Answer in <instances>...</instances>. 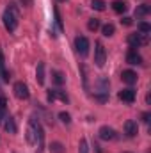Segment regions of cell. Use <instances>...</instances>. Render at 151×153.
<instances>
[{
    "instance_id": "7",
    "label": "cell",
    "mask_w": 151,
    "mask_h": 153,
    "mask_svg": "<svg viewBox=\"0 0 151 153\" xmlns=\"http://www.w3.org/2000/svg\"><path fill=\"white\" fill-rule=\"evenodd\" d=\"M124 134H126L128 137H135V135L139 134L137 121H133V119H128V121H124Z\"/></svg>"
},
{
    "instance_id": "12",
    "label": "cell",
    "mask_w": 151,
    "mask_h": 153,
    "mask_svg": "<svg viewBox=\"0 0 151 153\" xmlns=\"http://www.w3.org/2000/svg\"><path fill=\"white\" fill-rule=\"evenodd\" d=\"M36 80H38L39 85L44 84V62H39L38 70H36Z\"/></svg>"
},
{
    "instance_id": "6",
    "label": "cell",
    "mask_w": 151,
    "mask_h": 153,
    "mask_svg": "<svg viewBox=\"0 0 151 153\" xmlns=\"http://www.w3.org/2000/svg\"><path fill=\"white\" fill-rule=\"evenodd\" d=\"M128 45L132 46V48H137V46H141V45H144L148 38H146V34H130L128 36Z\"/></svg>"
},
{
    "instance_id": "3",
    "label": "cell",
    "mask_w": 151,
    "mask_h": 153,
    "mask_svg": "<svg viewBox=\"0 0 151 153\" xmlns=\"http://www.w3.org/2000/svg\"><path fill=\"white\" fill-rule=\"evenodd\" d=\"M105 59H107V52H105V46L101 41L96 43V48H94V62L98 68H103L105 66Z\"/></svg>"
},
{
    "instance_id": "32",
    "label": "cell",
    "mask_w": 151,
    "mask_h": 153,
    "mask_svg": "<svg viewBox=\"0 0 151 153\" xmlns=\"http://www.w3.org/2000/svg\"><path fill=\"white\" fill-rule=\"evenodd\" d=\"M150 112H144V114H142V121H144V123H148V121H150Z\"/></svg>"
},
{
    "instance_id": "26",
    "label": "cell",
    "mask_w": 151,
    "mask_h": 153,
    "mask_svg": "<svg viewBox=\"0 0 151 153\" xmlns=\"http://www.w3.org/2000/svg\"><path fill=\"white\" fill-rule=\"evenodd\" d=\"M139 30H141L142 34H146V36H148V34L151 32V25L148 23V22H141V23H139Z\"/></svg>"
},
{
    "instance_id": "19",
    "label": "cell",
    "mask_w": 151,
    "mask_h": 153,
    "mask_svg": "<svg viewBox=\"0 0 151 153\" xmlns=\"http://www.w3.org/2000/svg\"><path fill=\"white\" fill-rule=\"evenodd\" d=\"M53 93H55V100L59 98L61 102H64V103H68L70 102V96L66 94V91H61V89H53Z\"/></svg>"
},
{
    "instance_id": "8",
    "label": "cell",
    "mask_w": 151,
    "mask_h": 153,
    "mask_svg": "<svg viewBox=\"0 0 151 153\" xmlns=\"http://www.w3.org/2000/svg\"><path fill=\"white\" fill-rule=\"evenodd\" d=\"M119 100H123V102H126V103H133L135 102V91L133 89H123V91H119Z\"/></svg>"
},
{
    "instance_id": "9",
    "label": "cell",
    "mask_w": 151,
    "mask_h": 153,
    "mask_svg": "<svg viewBox=\"0 0 151 153\" xmlns=\"http://www.w3.org/2000/svg\"><path fill=\"white\" fill-rule=\"evenodd\" d=\"M126 62H128V64H142V57H141V53H139L135 48H132V50L126 53Z\"/></svg>"
},
{
    "instance_id": "18",
    "label": "cell",
    "mask_w": 151,
    "mask_h": 153,
    "mask_svg": "<svg viewBox=\"0 0 151 153\" xmlns=\"http://www.w3.org/2000/svg\"><path fill=\"white\" fill-rule=\"evenodd\" d=\"M52 78H53V82L57 84V85H62L64 82H66V76H64V73L62 71H52Z\"/></svg>"
},
{
    "instance_id": "27",
    "label": "cell",
    "mask_w": 151,
    "mask_h": 153,
    "mask_svg": "<svg viewBox=\"0 0 151 153\" xmlns=\"http://www.w3.org/2000/svg\"><path fill=\"white\" fill-rule=\"evenodd\" d=\"M78 153H89V144H87L85 139H80V143H78Z\"/></svg>"
},
{
    "instance_id": "28",
    "label": "cell",
    "mask_w": 151,
    "mask_h": 153,
    "mask_svg": "<svg viewBox=\"0 0 151 153\" xmlns=\"http://www.w3.org/2000/svg\"><path fill=\"white\" fill-rule=\"evenodd\" d=\"M59 119H61L64 125H70V123H71V116L68 114V112H59Z\"/></svg>"
},
{
    "instance_id": "15",
    "label": "cell",
    "mask_w": 151,
    "mask_h": 153,
    "mask_svg": "<svg viewBox=\"0 0 151 153\" xmlns=\"http://www.w3.org/2000/svg\"><path fill=\"white\" fill-rule=\"evenodd\" d=\"M27 141L36 146V130H34V125L30 121H29V128H27Z\"/></svg>"
},
{
    "instance_id": "23",
    "label": "cell",
    "mask_w": 151,
    "mask_h": 153,
    "mask_svg": "<svg viewBox=\"0 0 151 153\" xmlns=\"http://www.w3.org/2000/svg\"><path fill=\"white\" fill-rule=\"evenodd\" d=\"M150 11H151L150 4H142L141 7H137V11H135V14H137V16H144V14H148Z\"/></svg>"
},
{
    "instance_id": "2",
    "label": "cell",
    "mask_w": 151,
    "mask_h": 153,
    "mask_svg": "<svg viewBox=\"0 0 151 153\" xmlns=\"http://www.w3.org/2000/svg\"><path fill=\"white\" fill-rule=\"evenodd\" d=\"M30 123L34 125V130H36V150H38V153H41L44 148V130L36 117H30Z\"/></svg>"
},
{
    "instance_id": "20",
    "label": "cell",
    "mask_w": 151,
    "mask_h": 153,
    "mask_svg": "<svg viewBox=\"0 0 151 153\" xmlns=\"http://www.w3.org/2000/svg\"><path fill=\"white\" fill-rule=\"evenodd\" d=\"M101 32H103V36H105V38H110V36H114L115 29H114L112 23H107V25H103V27H101Z\"/></svg>"
},
{
    "instance_id": "16",
    "label": "cell",
    "mask_w": 151,
    "mask_h": 153,
    "mask_svg": "<svg viewBox=\"0 0 151 153\" xmlns=\"http://www.w3.org/2000/svg\"><path fill=\"white\" fill-rule=\"evenodd\" d=\"M48 148H50V153H64V152H66L64 144H62V143H59V141H53Z\"/></svg>"
},
{
    "instance_id": "4",
    "label": "cell",
    "mask_w": 151,
    "mask_h": 153,
    "mask_svg": "<svg viewBox=\"0 0 151 153\" xmlns=\"http://www.w3.org/2000/svg\"><path fill=\"white\" fill-rule=\"evenodd\" d=\"M75 48L82 57H85V55L89 53V39L84 38V36H78V38L75 39Z\"/></svg>"
},
{
    "instance_id": "10",
    "label": "cell",
    "mask_w": 151,
    "mask_h": 153,
    "mask_svg": "<svg viewBox=\"0 0 151 153\" xmlns=\"http://www.w3.org/2000/svg\"><path fill=\"white\" fill-rule=\"evenodd\" d=\"M100 139H103V141H112V139H115V132H114V128H110V126H101L100 128Z\"/></svg>"
},
{
    "instance_id": "14",
    "label": "cell",
    "mask_w": 151,
    "mask_h": 153,
    "mask_svg": "<svg viewBox=\"0 0 151 153\" xmlns=\"http://www.w3.org/2000/svg\"><path fill=\"white\" fill-rule=\"evenodd\" d=\"M4 119H5V123H4L5 130H7L9 134H16V125H14V119H13L11 116H5Z\"/></svg>"
},
{
    "instance_id": "30",
    "label": "cell",
    "mask_w": 151,
    "mask_h": 153,
    "mask_svg": "<svg viewBox=\"0 0 151 153\" xmlns=\"http://www.w3.org/2000/svg\"><path fill=\"white\" fill-rule=\"evenodd\" d=\"M121 23H123V25H126V27H130V25H132L133 22H132V18H128V16H124V18L121 20Z\"/></svg>"
},
{
    "instance_id": "31",
    "label": "cell",
    "mask_w": 151,
    "mask_h": 153,
    "mask_svg": "<svg viewBox=\"0 0 151 153\" xmlns=\"http://www.w3.org/2000/svg\"><path fill=\"white\" fill-rule=\"evenodd\" d=\"M94 98H96L98 102H107V100H109L107 94H94Z\"/></svg>"
},
{
    "instance_id": "33",
    "label": "cell",
    "mask_w": 151,
    "mask_h": 153,
    "mask_svg": "<svg viewBox=\"0 0 151 153\" xmlns=\"http://www.w3.org/2000/svg\"><path fill=\"white\" fill-rule=\"evenodd\" d=\"M57 2H66V0H57Z\"/></svg>"
},
{
    "instance_id": "1",
    "label": "cell",
    "mask_w": 151,
    "mask_h": 153,
    "mask_svg": "<svg viewBox=\"0 0 151 153\" xmlns=\"http://www.w3.org/2000/svg\"><path fill=\"white\" fill-rule=\"evenodd\" d=\"M2 20H4V25H5V29L9 32H14L16 30V27H18V13H16V7L13 4L4 11Z\"/></svg>"
},
{
    "instance_id": "17",
    "label": "cell",
    "mask_w": 151,
    "mask_h": 153,
    "mask_svg": "<svg viewBox=\"0 0 151 153\" xmlns=\"http://www.w3.org/2000/svg\"><path fill=\"white\" fill-rule=\"evenodd\" d=\"M0 73H2V78L5 80V82H9V71L5 70V62H4V53H2V50H0Z\"/></svg>"
},
{
    "instance_id": "21",
    "label": "cell",
    "mask_w": 151,
    "mask_h": 153,
    "mask_svg": "<svg viewBox=\"0 0 151 153\" xmlns=\"http://www.w3.org/2000/svg\"><path fill=\"white\" fill-rule=\"evenodd\" d=\"M87 29H89L91 32H96V30L100 29V20H96V18H91V20L87 22Z\"/></svg>"
},
{
    "instance_id": "11",
    "label": "cell",
    "mask_w": 151,
    "mask_h": 153,
    "mask_svg": "<svg viewBox=\"0 0 151 153\" xmlns=\"http://www.w3.org/2000/svg\"><path fill=\"white\" fill-rule=\"evenodd\" d=\"M121 80H123L124 84H128V85H133V84L137 82V73H135V71H132V70H126V71H123Z\"/></svg>"
},
{
    "instance_id": "24",
    "label": "cell",
    "mask_w": 151,
    "mask_h": 153,
    "mask_svg": "<svg viewBox=\"0 0 151 153\" xmlns=\"http://www.w3.org/2000/svg\"><path fill=\"white\" fill-rule=\"evenodd\" d=\"M105 5H107V4H105L103 0H93V2H91V7L96 9V11H105Z\"/></svg>"
},
{
    "instance_id": "29",
    "label": "cell",
    "mask_w": 151,
    "mask_h": 153,
    "mask_svg": "<svg viewBox=\"0 0 151 153\" xmlns=\"http://www.w3.org/2000/svg\"><path fill=\"white\" fill-rule=\"evenodd\" d=\"M46 100H48V103H53V102H55V93H53V89H50V91L46 93Z\"/></svg>"
},
{
    "instance_id": "5",
    "label": "cell",
    "mask_w": 151,
    "mask_h": 153,
    "mask_svg": "<svg viewBox=\"0 0 151 153\" xmlns=\"http://www.w3.org/2000/svg\"><path fill=\"white\" fill-rule=\"evenodd\" d=\"M14 96H16L18 100H27V98L30 96L29 87H27L23 82H16V84H14Z\"/></svg>"
},
{
    "instance_id": "22",
    "label": "cell",
    "mask_w": 151,
    "mask_h": 153,
    "mask_svg": "<svg viewBox=\"0 0 151 153\" xmlns=\"http://www.w3.org/2000/svg\"><path fill=\"white\" fill-rule=\"evenodd\" d=\"M0 116H2V117L7 116V100H5V96H2V94H0Z\"/></svg>"
},
{
    "instance_id": "13",
    "label": "cell",
    "mask_w": 151,
    "mask_h": 153,
    "mask_svg": "<svg viewBox=\"0 0 151 153\" xmlns=\"http://www.w3.org/2000/svg\"><path fill=\"white\" fill-rule=\"evenodd\" d=\"M112 9L117 13V14H123V13L128 9V5H126L123 0H114V2H112Z\"/></svg>"
},
{
    "instance_id": "25",
    "label": "cell",
    "mask_w": 151,
    "mask_h": 153,
    "mask_svg": "<svg viewBox=\"0 0 151 153\" xmlns=\"http://www.w3.org/2000/svg\"><path fill=\"white\" fill-rule=\"evenodd\" d=\"M53 13H55V23H57L59 30L62 32V30H64V25H62V18H61V13H59V9H57V7L53 9Z\"/></svg>"
}]
</instances>
